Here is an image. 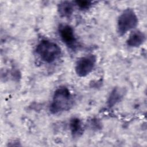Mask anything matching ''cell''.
Listing matches in <instances>:
<instances>
[{
	"label": "cell",
	"mask_w": 147,
	"mask_h": 147,
	"mask_svg": "<svg viewBox=\"0 0 147 147\" xmlns=\"http://www.w3.org/2000/svg\"><path fill=\"white\" fill-rule=\"evenodd\" d=\"M59 34L61 41L71 50L78 47V41L74 29L69 25H61L59 28Z\"/></svg>",
	"instance_id": "5b68a950"
},
{
	"label": "cell",
	"mask_w": 147,
	"mask_h": 147,
	"mask_svg": "<svg viewBox=\"0 0 147 147\" xmlns=\"http://www.w3.org/2000/svg\"><path fill=\"white\" fill-rule=\"evenodd\" d=\"M69 129L73 138L80 137L84 130L82 121L78 117L72 118L69 121Z\"/></svg>",
	"instance_id": "ba28073f"
},
{
	"label": "cell",
	"mask_w": 147,
	"mask_h": 147,
	"mask_svg": "<svg viewBox=\"0 0 147 147\" xmlns=\"http://www.w3.org/2000/svg\"><path fill=\"white\" fill-rule=\"evenodd\" d=\"M59 15L64 18H69L74 12V5L69 1L61 2L57 6Z\"/></svg>",
	"instance_id": "9c48e42d"
},
{
	"label": "cell",
	"mask_w": 147,
	"mask_h": 147,
	"mask_svg": "<svg viewBox=\"0 0 147 147\" xmlns=\"http://www.w3.org/2000/svg\"><path fill=\"white\" fill-rule=\"evenodd\" d=\"M126 91L124 88L115 87L110 92L107 100V105L109 108L114 107L117 103L122 100L124 97Z\"/></svg>",
	"instance_id": "8992f818"
},
{
	"label": "cell",
	"mask_w": 147,
	"mask_h": 147,
	"mask_svg": "<svg viewBox=\"0 0 147 147\" xmlns=\"http://www.w3.org/2000/svg\"><path fill=\"white\" fill-rule=\"evenodd\" d=\"M75 5L82 10H86L88 9L92 5L93 2L91 1H75L74 2Z\"/></svg>",
	"instance_id": "30bf717a"
},
{
	"label": "cell",
	"mask_w": 147,
	"mask_h": 147,
	"mask_svg": "<svg viewBox=\"0 0 147 147\" xmlns=\"http://www.w3.org/2000/svg\"><path fill=\"white\" fill-rule=\"evenodd\" d=\"M138 20L135 11L131 8L124 10L117 21V32L119 36L125 35L134 29L138 25Z\"/></svg>",
	"instance_id": "3957f363"
},
{
	"label": "cell",
	"mask_w": 147,
	"mask_h": 147,
	"mask_svg": "<svg viewBox=\"0 0 147 147\" xmlns=\"http://www.w3.org/2000/svg\"><path fill=\"white\" fill-rule=\"evenodd\" d=\"M74 105V98L69 90L61 86L54 92L49 111L53 114H57L69 110Z\"/></svg>",
	"instance_id": "6da1fadb"
},
{
	"label": "cell",
	"mask_w": 147,
	"mask_h": 147,
	"mask_svg": "<svg viewBox=\"0 0 147 147\" xmlns=\"http://www.w3.org/2000/svg\"><path fill=\"white\" fill-rule=\"evenodd\" d=\"M36 53L44 62L51 64L58 60L61 54L60 47L49 40H42L37 45Z\"/></svg>",
	"instance_id": "7a4b0ae2"
},
{
	"label": "cell",
	"mask_w": 147,
	"mask_h": 147,
	"mask_svg": "<svg viewBox=\"0 0 147 147\" xmlns=\"http://www.w3.org/2000/svg\"><path fill=\"white\" fill-rule=\"evenodd\" d=\"M145 41V34L140 30H136L130 35L126 41V44L129 47L137 48L141 46Z\"/></svg>",
	"instance_id": "52a82bcc"
},
{
	"label": "cell",
	"mask_w": 147,
	"mask_h": 147,
	"mask_svg": "<svg viewBox=\"0 0 147 147\" xmlns=\"http://www.w3.org/2000/svg\"><path fill=\"white\" fill-rule=\"evenodd\" d=\"M96 62V57L94 55L90 54L80 57L76 62L75 70L79 77H85L94 69Z\"/></svg>",
	"instance_id": "277c9868"
}]
</instances>
